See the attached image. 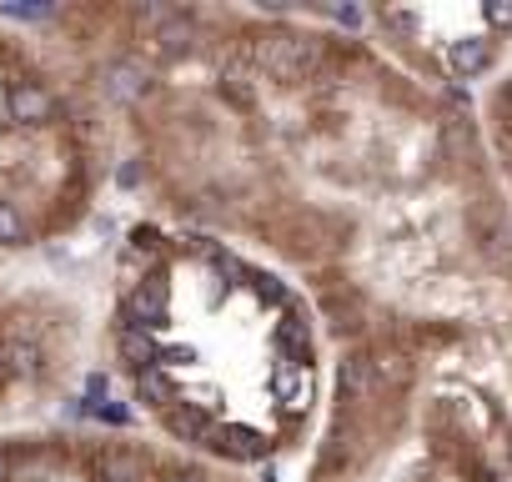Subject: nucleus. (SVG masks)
Segmentation results:
<instances>
[{
	"mask_svg": "<svg viewBox=\"0 0 512 482\" xmlns=\"http://www.w3.org/2000/svg\"><path fill=\"white\" fill-rule=\"evenodd\" d=\"M251 61L277 81H307L322 61V46L307 36H262L251 46Z\"/></svg>",
	"mask_w": 512,
	"mask_h": 482,
	"instance_id": "f257e3e1",
	"label": "nucleus"
},
{
	"mask_svg": "<svg viewBox=\"0 0 512 482\" xmlns=\"http://www.w3.org/2000/svg\"><path fill=\"white\" fill-rule=\"evenodd\" d=\"M166 317H171V292H166V282H161V277L141 282V287L126 297V322H131V327L156 332V327H166Z\"/></svg>",
	"mask_w": 512,
	"mask_h": 482,
	"instance_id": "f03ea898",
	"label": "nucleus"
},
{
	"mask_svg": "<svg viewBox=\"0 0 512 482\" xmlns=\"http://www.w3.org/2000/svg\"><path fill=\"white\" fill-rule=\"evenodd\" d=\"M206 447H216V452H226V457H241V462L267 457V437L256 432V427H211V432H206Z\"/></svg>",
	"mask_w": 512,
	"mask_h": 482,
	"instance_id": "7ed1b4c3",
	"label": "nucleus"
},
{
	"mask_svg": "<svg viewBox=\"0 0 512 482\" xmlns=\"http://www.w3.org/2000/svg\"><path fill=\"white\" fill-rule=\"evenodd\" d=\"M272 392L292 407V412H302L307 402H312V372H307V362H277V372H272Z\"/></svg>",
	"mask_w": 512,
	"mask_h": 482,
	"instance_id": "20e7f679",
	"label": "nucleus"
},
{
	"mask_svg": "<svg viewBox=\"0 0 512 482\" xmlns=\"http://www.w3.org/2000/svg\"><path fill=\"white\" fill-rule=\"evenodd\" d=\"M11 116L16 121H26V126H46L51 116H56V101H51V91H41V86H16L11 91Z\"/></svg>",
	"mask_w": 512,
	"mask_h": 482,
	"instance_id": "39448f33",
	"label": "nucleus"
},
{
	"mask_svg": "<svg viewBox=\"0 0 512 482\" xmlns=\"http://www.w3.org/2000/svg\"><path fill=\"white\" fill-rule=\"evenodd\" d=\"M116 347H121V357L136 367V372H146V367H156V337L146 332V327H131V322H121V332H116Z\"/></svg>",
	"mask_w": 512,
	"mask_h": 482,
	"instance_id": "423d86ee",
	"label": "nucleus"
},
{
	"mask_svg": "<svg viewBox=\"0 0 512 482\" xmlns=\"http://www.w3.org/2000/svg\"><path fill=\"white\" fill-rule=\"evenodd\" d=\"M487 61H492V41L487 36H467V41L447 46V66L457 76H477V71H487Z\"/></svg>",
	"mask_w": 512,
	"mask_h": 482,
	"instance_id": "0eeeda50",
	"label": "nucleus"
},
{
	"mask_svg": "<svg viewBox=\"0 0 512 482\" xmlns=\"http://www.w3.org/2000/svg\"><path fill=\"white\" fill-rule=\"evenodd\" d=\"M106 91H111L116 101L146 96V66H141V61H116V66L106 71Z\"/></svg>",
	"mask_w": 512,
	"mask_h": 482,
	"instance_id": "6e6552de",
	"label": "nucleus"
},
{
	"mask_svg": "<svg viewBox=\"0 0 512 482\" xmlns=\"http://www.w3.org/2000/svg\"><path fill=\"white\" fill-rule=\"evenodd\" d=\"M96 472H101V482H141L146 477V457H136V452H106L96 462Z\"/></svg>",
	"mask_w": 512,
	"mask_h": 482,
	"instance_id": "1a4fd4ad",
	"label": "nucleus"
},
{
	"mask_svg": "<svg viewBox=\"0 0 512 482\" xmlns=\"http://www.w3.org/2000/svg\"><path fill=\"white\" fill-rule=\"evenodd\" d=\"M136 392H141V402H151V407H176V387H171L166 367H146V372H136Z\"/></svg>",
	"mask_w": 512,
	"mask_h": 482,
	"instance_id": "9d476101",
	"label": "nucleus"
},
{
	"mask_svg": "<svg viewBox=\"0 0 512 482\" xmlns=\"http://www.w3.org/2000/svg\"><path fill=\"white\" fill-rule=\"evenodd\" d=\"M372 387H377V367L367 357H347L342 362V392L362 402V397H372Z\"/></svg>",
	"mask_w": 512,
	"mask_h": 482,
	"instance_id": "9b49d317",
	"label": "nucleus"
},
{
	"mask_svg": "<svg viewBox=\"0 0 512 482\" xmlns=\"http://www.w3.org/2000/svg\"><path fill=\"white\" fill-rule=\"evenodd\" d=\"M166 422H171V432L176 437H196V442H206V432H211V422H206V407L196 402V407H166Z\"/></svg>",
	"mask_w": 512,
	"mask_h": 482,
	"instance_id": "f8f14e48",
	"label": "nucleus"
},
{
	"mask_svg": "<svg viewBox=\"0 0 512 482\" xmlns=\"http://www.w3.org/2000/svg\"><path fill=\"white\" fill-rule=\"evenodd\" d=\"M277 342H282L287 362H307V322H302V317H287V322L277 327Z\"/></svg>",
	"mask_w": 512,
	"mask_h": 482,
	"instance_id": "ddd939ff",
	"label": "nucleus"
},
{
	"mask_svg": "<svg viewBox=\"0 0 512 482\" xmlns=\"http://www.w3.org/2000/svg\"><path fill=\"white\" fill-rule=\"evenodd\" d=\"M21 236H26V221L11 201H0V247H21Z\"/></svg>",
	"mask_w": 512,
	"mask_h": 482,
	"instance_id": "4468645a",
	"label": "nucleus"
},
{
	"mask_svg": "<svg viewBox=\"0 0 512 482\" xmlns=\"http://www.w3.org/2000/svg\"><path fill=\"white\" fill-rule=\"evenodd\" d=\"M156 41H161V51H181V46L191 41V21H181V16H171V21H161V31H156Z\"/></svg>",
	"mask_w": 512,
	"mask_h": 482,
	"instance_id": "2eb2a0df",
	"label": "nucleus"
},
{
	"mask_svg": "<svg viewBox=\"0 0 512 482\" xmlns=\"http://www.w3.org/2000/svg\"><path fill=\"white\" fill-rule=\"evenodd\" d=\"M86 412H91V417H101V422H111V427L131 422V412H126V407H116L111 397H106V402H86Z\"/></svg>",
	"mask_w": 512,
	"mask_h": 482,
	"instance_id": "dca6fc26",
	"label": "nucleus"
},
{
	"mask_svg": "<svg viewBox=\"0 0 512 482\" xmlns=\"http://www.w3.org/2000/svg\"><path fill=\"white\" fill-rule=\"evenodd\" d=\"M0 11H6L11 21H46L51 16V6H21V0H6Z\"/></svg>",
	"mask_w": 512,
	"mask_h": 482,
	"instance_id": "f3484780",
	"label": "nucleus"
},
{
	"mask_svg": "<svg viewBox=\"0 0 512 482\" xmlns=\"http://www.w3.org/2000/svg\"><path fill=\"white\" fill-rule=\"evenodd\" d=\"M377 372H382L387 382H407V377H412V367H407L402 357H382V362H377Z\"/></svg>",
	"mask_w": 512,
	"mask_h": 482,
	"instance_id": "a211bd4d",
	"label": "nucleus"
},
{
	"mask_svg": "<svg viewBox=\"0 0 512 482\" xmlns=\"http://www.w3.org/2000/svg\"><path fill=\"white\" fill-rule=\"evenodd\" d=\"M186 362H196V352H191V347H166V352L156 357V367H186Z\"/></svg>",
	"mask_w": 512,
	"mask_h": 482,
	"instance_id": "6ab92c4d",
	"label": "nucleus"
},
{
	"mask_svg": "<svg viewBox=\"0 0 512 482\" xmlns=\"http://www.w3.org/2000/svg\"><path fill=\"white\" fill-rule=\"evenodd\" d=\"M36 347H11V372H36Z\"/></svg>",
	"mask_w": 512,
	"mask_h": 482,
	"instance_id": "aec40b11",
	"label": "nucleus"
},
{
	"mask_svg": "<svg viewBox=\"0 0 512 482\" xmlns=\"http://www.w3.org/2000/svg\"><path fill=\"white\" fill-rule=\"evenodd\" d=\"M482 16H487L492 26H512V6H487Z\"/></svg>",
	"mask_w": 512,
	"mask_h": 482,
	"instance_id": "412c9836",
	"label": "nucleus"
},
{
	"mask_svg": "<svg viewBox=\"0 0 512 482\" xmlns=\"http://www.w3.org/2000/svg\"><path fill=\"white\" fill-rule=\"evenodd\" d=\"M256 292H262L267 302H282V287H277L272 277H256Z\"/></svg>",
	"mask_w": 512,
	"mask_h": 482,
	"instance_id": "4be33fe9",
	"label": "nucleus"
},
{
	"mask_svg": "<svg viewBox=\"0 0 512 482\" xmlns=\"http://www.w3.org/2000/svg\"><path fill=\"white\" fill-rule=\"evenodd\" d=\"M0 482H11V457L0 452Z\"/></svg>",
	"mask_w": 512,
	"mask_h": 482,
	"instance_id": "5701e85b",
	"label": "nucleus"
},
{
	"mask_svg": "<svg viewBox=\"0 0 512 482\" xmlns=\"http://www.w3.org/2000/svg\"><path fill=\"white\" fill-rule=\"evenodd\" d=\"M11 372V362H6V352H0V377H6Z\"/></svg>",
	"mask_w": 512,
	"mask_h": 482,
	"instance_id": "b1692460",
	"label": "nucleus"
},
{
	"mask_svg": "<svg viewBox=\"0 0 512 482\" xmlns=\"http://www.w3.org/2000/svg\"><path fill=\"white\" fill-rule=\"evenodd\" d=\"M171 482H196V477H171Z\"/></svg>",
	"mask_w": 512,
	"mask_h": 482,
	"instance_id": "393cba45",
	"label": "nucleus"
},
{
	"mask_svg": "<svg viewBox=\"0 0 512 482\" xmlns=\"http://www.w3.org/2000/svg\"><path fill=\"white\" fill-rule=\"evenodd\" d=\"M507 106H512V86H507Z\"/></svg>",
	"mask_w": 512,
	"mask_h": 482,
	"instance_id": "a878e982",
	"label": "nucleus"
}]
</instances>
